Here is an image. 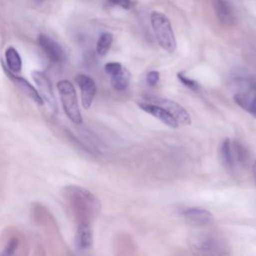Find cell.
<instances>
[{
  "label": "cell",
  "instance_id": "cell-2",
  "mask_svg": "<svg viewBox=\"0 0 256 256\" xmlns=\"http://www.w3.org/2000/svg\"><path fill=\"white\" fill-rule=\"evenodd\" d=\"M57 89L60 95L62 106L67 117L74 123L82 122V115L79 109L76 90L69 80H60L57 83Z\"/></svg>",
  "mask_w": 256,
  "mask_h": 256
},
{
  "label": "cell",
  "instance_id": "cell-21",
  "mask_svg": "<svg viewBox=\"0 0 256 256\" xmlns=\"http://www.w3.org/2000/svg\"><path fill=\"white\" fill-rule=\"evenodd\" d=\"M17 246H18V239H17V238H12V239H10V241H9L8 244L6 245L4 254H5V255H12V254H14V252H15L16 249H17Z\"/></svg>",
  "mask_w": 256,
  "mask_h": 256
},
{
  "label": "cell",
  "instance_id": "cell-23",
  "mask_svg": "<svg viewBox=\"0 0 256 256\" xmlns=\"http://www.w3.org/2000/svg\"><path fill=\"white\" fill-rule=\"evenodd\" d=\"M248 112L256 117V93H255L254 97L252 98V100L250 102V105H249V108H248Z\"/></svg>",
  "mask_w": 256,
  "mask_h": 256
},
{
  "label": "cell",
  "instance_id": "cell-15",
  "mask_svg": "<svg viewBox=\"0 0 256 256\" xmlns=\"http://www.w3.org/2000/svg\"><path fill=\"white\" fill-rule=\"evenodd\" d=\"M130 73L127 69L122 68L117 74L111 76V85L117 91L125 90L130 83Z\"/></svg>",
  "mask_w": 256,
  "mask_h": 256
},
{
  "label": "cell",
  "instance_id": "cell-11",
  "mask_svg": "<svg viewBox=\"0 0 256 256\" xmlns=\"http://www.w3.org/2000/svg\"><path fill=\"white\" fill-rule=\"evenodd\" d=\"M93 242V233L90 227V224L87 221H81L78 224L76 235H75V244L78 249L86 250L92 246Z\"/></svg>",
  "mask_w": 256,
  "mask_h": 256
},
{
  "label": "cell",
  "instance_id": "cell-10",
  "mask_svg": "<svg viewBox=\"0 0 256 256\" xmlns=\"http://www.w3.org/2000/svg\"><path fill=\"white\" fill-rule=\"evenodd\" d=\"M183 217L196 227H204L213 221V215L206 209L199 207H189L182 211Z\"/></svg>",
  "mask_w": 256,
  "mask_h": 256
},
{
  "label": "cell",
  "instance_id": "cell-18",
  "mask_svg": "<svg viewBox=\"0 0 256 256\" xmlns=\"http://www.w3.org/2000/svg\"><path fill=\"white\" fill-rule=\"evenodd\" d=\"M177 78H178V80H179L184 86L188 87V88L191 89V90L197 91V90H199V88H200V85L198 84L197 81H195V80H193V79H191V78L186 77L183 73H180V72L177 73Z\"/></svg>",
  "mask_w": 256,
  "mask_h": 256
},
{
  "label": "cell",
  "instance_id": "cell-14",
  "mask_svg": "<svg viewBox=\"0 0 256 256\" xmlns=\"http://www.w3.org/2000/svg\"><path fill=\"white\" fill-rule=\"evenodd\" d=\"M5 60L7 69L10 70L12 73H18L21 71L22 68V60L18 53V51L10 46L5 50Z\"/></svg>",
  "mask_w": 256,
  "mask_h": 256
},
{
  "label": "cell",
  "instance_id": "cell-17",
  "mask_svg": "<svg viewBox=\"0 0 256 256\" xmlns=\"http://www.w3.org/2000/svg\"><path fill=\"white\" fill-rule=\"evenodd\" d=\"M232 151H234L233 152V157H236V159L239 163L244 165V163L247 162L248 154H247L246 150L244 149V147L240 143L235 142L234 146L232 147Z\"/></svg>",
  "mask_w": 256,
  "mask_h": 256
},
{
  "label": "cell",
  "instance_id": "cell-13",
  "mask_svg": "<svg viewBox=\"0 0 256 256\" xmlns=\"http://www.w3.org/2000/svg\"><path fill=\"white\" fill-rule=\"evenodd\" d=\"M212 5L219 21L224 24H230L233 21V14L225 0H212Z\"/></svg>",
  "mask_w": 256,
  "mask_h": 256
},
{
  "label": "cell",
  "instance_id": "cell-3",
  "mask_svg": "<svg viewBox=\"0 0 256 256\" xmlns=\"http://www.w3.org/2000/svg\"><path fill=\"white\" fill-rule=\"evenodd\" d=\"M191 249L197 254L221 255L228 254L227 244L214 235H199L191 240Z\"/></svg>",
  "mask_w": 256,
  "mask_h": 256
},
{
  "label": "cell",
  "instance_id": "cell-7",
  "mask_svg": "<svg viewBox=\"0 0 256 256\" xmlns=\"http://www.w3.org/2000/svg\"><path fill=\"white\" fill-rule=\"evenodd\" d=\"M75 80L81 91L82 106L84 109H88L92 105V102L94 100V97L97 91L96 84L90 76L84 75V74L77 75Z\"/></svg>",
  "mask_w": 256,
  "mask_h": 256
},
{
  "label": "cell",
  "instance_id": "cell-5",
  "mask_svg": "<svg viewBox=\"0 0 256 256\" xmlns=\"http://www.w3.org/2000/svg\"><path fill=\"white\" fill-rule=\"evenodd\" d=\"M32 77L38 87V92L41 95L43 101H46L49 107L53 111H56L57 110L56 98H55L53 87L49 78L43 72H40V71H33Z\"/></svg>",
  "mask_w": 256,
  "mask_h": 256
},
{
  "label": "cell",
  "instance_id": "cell-4",
  "mask_svg": "<svg viewBox=\"0 0 256 256\" xmlns=\"http://www.w3.org/2000/svg\"><path fill=\"white\" fill-rule=\"evenodd\" d=\"M149 102L160 105L161 107L165 108L175 119L179 124L182 125H190L191 124V117L190 114L186 111L184 107H182L179 103L175 102L174 100H170L167 98H160V97H154L149 98Z\"/></svg>",
  "mask_w": 256,
  "mask_h": 256
},
{
  "label": "cell",
  "instance_id": "cell-1",
  "mask_svg": "<svg viewBox=\"0 0 256 256\" xmlns=\"http://www.w3.org/2000/svg\"><path fill=\"white\" fill-rule=\"evenodd\" d=\"M150 19L155 37L160 47L168 53H173L176 50L177 43L168 17L162 12L153 11L150 15Z\"/></svg>",
  "mask_w": 256,
  "mask_h": 256
},
{
  "label": "cell",
  "instance_id": "cell-8",
  "mask_svg": "<svg viewBox=\"0 0 256 256\" xmlns=\"http://www.w3.org/2000/svg\"><path fill=\"white\" fill-rule=\"evenodd\" d=\"M137 105L144 112L156 117L167 126L174 129L179 127V123L176 121V119L165 108L161 107L160 105L150 103V102H139L137 103Z\"/></svg>",
  "mask_w": 256,
  "mask_h": 256
},
{
  "label": "cell",
  "instance_id": "cell-6",
  "mask_svg": "<svg viewBox=\"0 0 256 256\" xmlns=\"http://www.w3.org/2000/svg\"><path fill=\"white\" fill-rule=\"evenodd\" d=\"M38 43L42 50L45 52L47 58L55 64L62 63L65 59V52L63 48L55 40L45 34H40L38 37Z\"/></svg>",
  "mask_w": 256,
  "mask_h": 256
},
{
  "label": "cell",
  "instance_id": "cell-22",
  "mask_svg": "<svg viewBox=\"0 0 256 256\" xmlns=\"http://www.w3.org/2000/svg\"><path fill=\"white\" fill-rule=\"evenodd\" d=\"M111 5H119L123 9H129L132 6V2L130 0H108Z\"/></svg>",
  "mask_w": 256,
  "mask_h": 256
},
{
  "label": "cell",
  "instance_id": "cell-9",
  "mask_svg": "<svg viewBox=\"0 0 256 256\" xmlns=\"http://www.w3.org/2000/svg\"><path fill=\"white\" fill-rule=\"evenodd\" d=\"M4 71L7 74V76L12 80L13 83H15V85L26 95L28 96L31 100H33L37 105H43L44 101L41 97V95L39 94L38 90H36V88H34L25 78L17 76L15 73H12L10 70H8L5 66H4Z\"/></svg>",
  "mask_w": 256,
  "mask_h": 256
},
{
  "label": "cell",
  "instance_id": "cell-20",
  "mask_svg": "<svg viewBox=\"0 0 256 256\" xmlns=\"http://www.w3.org/2000/svg\"><path fill=\"white\" fill-rule=\"evenodd\" d=\"M159 78H160L159 72L155 71V70L149 71L146 75V81H147L148 85H150V86H155L158 83Z\"/></svg>",
  "mask_w": 256,
  "mask_h": 256
},
{
  "label": "cell",
  "instance_id": "cell-19",
  "mask_svg": "<svg viewBox=\"0 0 256 256\" xmlns=\"http://www.w3.org/2000/svg\"><path fill=\"white\" fill-rule=\"evenodd\" d=\"M122 68H123V66L119 62H108L104 66L105 72L107 74H109L110 76L117 74L119 71H121Z\"/></svg>",
  "mask_w": 256,
  "mask_h": 256
},
{
  "label": "cell",
  "instance_id": "cell-12",
  "mask_svg": "<svg viewBox=\"0 0 256 256\" xmlns=\"http://www.w3.org/2000/svg\"><path fill=\"white\" fill-rule=\"evenodd\" d=\"M220 160L222 165L228 170L233 171L235 166V160L233 157L232 145L229 138H225L220 147Z\"/></svg>",
  "mask_w": 256,
  "mask_h": 256
},
{
  "label": "cell",
  "instance_id": "cell-16",
  "mask_svg": "<svg viewBox=\"0 0 256 256\" xmlns=\"http://www.w3.org/2000/svg\"><path fill=\"white\" fill-rule=\"evenodd\" d=\"M112 42H113V36L111 33H109V32L102 33L99 36L97 44H96L97 54L100 56L106 55V53L109 51V49L112 45Z\"/></svg>",
  "mask_w": 256,
  "mask_h": 256
},
{
  "label": "cell",
  "instance_id": "cell-24",
  "mask_svg": "<svg viewBox=\"0 0 256 256\" xmlns=\"http://www.w3.org/2000/svg\"><path fill=\"white\" fill-rule=\"evenodd\" d=\"M252 173H253V175H254V178H255V180H256V161L253 163V165H252Z\"/></svg>",
  "mask_w": 256,
  "mask_h": 256
}]
</instances>
